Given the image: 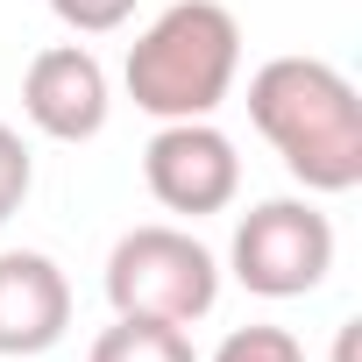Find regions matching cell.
<instances>
[{
	"instance_id": "6da1fadb",
	"label": "cell",
	"mask_w": 362,
	"mask_h": 362,
	"mask_svg": "<svg viewBox=\"0 0 362 362\" xmlns=\"http://www.w3.org/2000/svg\"><path fill=\"white\" fill-rule=\"evenodd\" d=\"M249 121L313 199L362 185V100L327 57H270L249 78Z\"/></svg>"
},
{
	"instance_id": "7a4b0ae2",
	"label": "cell",
	"mask_w": 362,
	"mask_h": 362,
	"mask_svg": "<svg viewBox=\"0 0 362 362\" xmlns=\"http://www.w3.org/2000/svg\"><path fill=\"white\" fill-rule=\"evenodd\" d=\"M242 78V22L221 0H170L128 43L121 86L149 121H214Z\"/></svg>"
},
{
	"instance_id": "3957f363",
	"label": "cell",
	"mask_w": 362,
	"mask_h": 362,
	"mask_svg": "<svg viewBox=\"0 0 362 362\" xmlns=\"http://www.w3.org/2000/svg\"><path fill=\"white\" fill-rule=\"evenodd\" d=\"M107 305L128 320H170V327H199L221 305V256L192 228H128L107 249Z\"/></svg>"
},
{
	"instance_id": "277c9868",
	"label": "cell",
	"mask_w": 362,
	"mask_h": 362,
	"mask_svg": "<svg viewBox=\"0 0 362 362\" xmlns=\"http://www.w3.org/2000/svg\"><path fill=\"white\" fill-rule=\"evenodd\" d=\"M228 270L256 298H305L334 270V221L313 199H263L235 221Z\"/></svg>"
},
{
	"instance_id": "5b68a950",
	"label": "cell",
	"mask_w": 362,
	"mask_h": 362,
	"mask_svg": "<svg viewBox=\"0 0 362 362\" xmlns=\"http://www.w3.org/2000/svg\"><path fill=\"white\" fill-rule=\"evenodd\" d=\"M142 185H149V199L163 214L206 221V214H228L235 206L242 156H235V142L214 121H156V135L142 149Z\"/></svg>"
},
{
	"instance_id": "8992f818",
	"label": "cell",
	"mask_w": 362,
	"mask_h": 362,
	"mask_svg": "<svg viewBox=\"0 0 362 362\" xmlns=\"http://www.w3.org/2000/svg\"><path fill=\"white\" fill-rule=\"evenodd\" d=\"M22 114L36 135L50 142H93L114 114V86H107V64L86 50V43H50L29 57L22 71Z\"/></svg>"
},
{
	"instance_id": "52a82bcc",
	"label": "cell",
	"mask_w": 362,
	"mask_h": 362,
	"mask_svg": "<svg viewBox=\"0 0 362 362\" xmlns=\"http://www.w3.org/2000/svg\"><path fill=\"white\" fill-rule=\"evenodd\" d=\"M71 327V277L43 249H0V355H50Z\"/></svg>"
},
{
	"instance_id": "ba28073f",
	"label": "cell",
	"mask_w": 362,
	"mask_h": 362,
	"mask_svg": "<svg viewBox=\"0 0 362 362\" xmlns=\"http://www.w3.org/2000/svg\"><path fill=\"white\" fill-rule=\"evenodd\" d=\"M86 362H199L192 334L170 320H128L114 313V327H100V341L86 348Z\"/></svg>"
},
{
	"instance_id": "9c48e42d",
	"label": "cell",
	"mask_w": 362,
	"mask_h": 362,
	"mask_svg": "<svg viewBox=\"0 0 362 362\" xmlns=\"http://www.w3.org/2000/svg\"><path fill=\"white\" fill-rule=\"evenodd\" d=\"M214 362H313V355L298 348L291 327H235V334L214 348Z\"/></svg>"
},
{
	"instance_id": "30bf717a",
	"label": "cell",
	"mask_w": 362,
	"mask_h": 362,
	"mask_svg": "<svg viewBox=\"0 0 362 362\" xmlns=\"http://www.w3.org/2000/svg\"><path fill=\"white\" fill-rule=\"evenodd\" d=\"M29 185H36V156H29L22 128H8V121H0V228H8V221L22 214Z\"/></svg>"
},
{
	"instance_id": "8fae6325",
	"label": "cell",
	"mask_w": 362,
	"mask_h": 362,
	"mask_svg": "<svg viewBox=\"0 0 362 362\" xmlns=\"http://www.w3.org/2000/svg\"><path fill=\"white\" fill-rule=\"evenodd\" d=\"M50 15H57L71 36H114V29L135 15V0H50Z\"/></svg>"
},
{
	"instance_id": "7c38bea8",
	"label": "cell",
	"mask_w": 362,
	"mask_h": 362,
	"mask_svg": "<svg viewBox=\"0 0 362 362\" xmlns=\"http://www.w3.org/2000/svg\"><path fill=\"white\" fill-rule=\"evenodd\" d=\"M334 362H355V320H341V334H334Z\"/></svg>"
}]
</instances>
